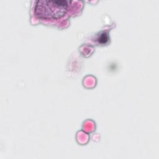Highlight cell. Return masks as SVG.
Here are the masks:
<instances>
[{"mask_svg": "<svg viewBox=\"0 0 159 159\" xmlns=\"http://www.w3.org/2000/svg\"><path fill=\"white\" fill-rule=\"evenodd\" d=\"M68 7L67 1L41 0L36 3L35 13L42 19H58L66 13Z\"/></svg>", "mask_w": 159, "mask_h": 159, "instance_id": "obj_1", "label": "cell"}, {"mask_svg": "<svg viewBox=\"0 0 159 159\" xmlns=\"http://www.w3.org/2000/svg\"><path fill=\"white\" fill-rule=\"evenodd\" d=\"M107 40V37L106 34H102V35L100 37V38L99 39V41L101 43H106V42Z\"/></svg>", "mask_w": 159, "mask_h": 159, "instance_id": "obj_2", "label": "cell"}]
</instances>
